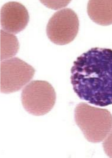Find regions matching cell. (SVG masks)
<instances>
[{
  "label": "cell",
  "mask_w": 112,
  "mask_h": 158,
  "mask_svg": "<svg viewBox=\"0 0 112 158\" xmlns=\"http://www.w3.org/2000/svg\"><path fill=\"white\" fill-rule=\"evenodd\" d=\"M74 113L76 123L88 141L96 143L105 139L112 128V115L109 111L81 102Z\"/></svg>",
  "instance_id": "cell-2"
},
{
  "label": "cell",
  "mask_w": 112,
  "mask_h": 158,
  "mask_svg": "<svg viewBox=\"0 0 112 158\" xmlns=\"http://www.w3.org/2000/svg\"><path fill=\"white\" fill-rule=\"evenodd\" d=\"M104 149L106 154L112 158V128L103 143Z\"/></svg>",
  "instance_id": "cell-9"
},
{
  "label": "cell",
  "mask_w": 112,
  "mask_h": 158,
  "mask_svg": "<svg viewBox=\"0 0 112 158\" xmlns=\"http://www.w3.org/2000/svg\"><path fill=\"white\" fill-rule=\"evenodd\" d=\"M43 4L49 8L53 9H57L60 8V7L57 5L62 6V7L66 6L69 2L70 1H59L57 3L54 2V1H41Z\"/></svg>",
  "instance_id": "cell-10"
},
{
  "label": "cell",
  "mask_w": 112,
  "mask_h": 158,
  "mask_svg": "<svg viewBox=\"0 0 112 158\" xmlns=\"http://www.w3.org/2000/svg\"><path fill=\"white\" fill-rule=\"evenodd\" d=\"M70 81L81 99L99 106L112 105V49L92 48L78 57Z\"/></svg>",
  "instance_id": "cell-1"
},
{
  "label": "cell",
  "mask_w": 112,
  "mask_h": 158,
  "mask_svg": "<svg viewBox=\"0 0 112 158\" xmlns=\"http://www.w3.org/2000/svg\"><path fill=\"white\" fill-rule=\"evenodd\" d=\"M79 21L76 13L69 8L61 9L49 19L46 32L50 40L58 45L72 42L78 34Z\"/></svg>",
  "instance_id": "cell-5"
},
{
  "label": "cell",
  "mask_w": 112,
  "mask_h": 158,
  "mask_svg": "<svg viewBox=\"0 0 112 158\" xmlns=\"http://www.w3.org/2000/svg\"><path fill=\"white\" fill-rule=\"evenodd\" d=\"M20 48L19 42L14 34L1 30V60L15 56Z\"/></svg>",
  "instance_id": "cell-8"
},
{
  "label": "cell",
  "mask_w": 112,
  "mask_h": 158,
  "mask_svg": "<svg viewBox=\"0 0 112 158\" xmlns=\"http://www.w3.org/2000/svg\"><path fill=\"white\" fill-rule=\"evenodd\" d=\"M87 12L90 19L103 26L112 24V1H90Z\"/></svg>",
  "instance_id": "cell-7"
},
{
  "label": "cell",
  "mask_w": 112,
  "mask_h": 158,
  "mask_svg": "<svg viewBox=\"0 0 112 158\" xmlns=\"http://www.w3.org/2000/svg\"><path fill=\"white\" fill-rule=\"evenodd\" d=\"M28 10L22 3L9 2L1 9V24L4 30L16 34L23 31L29 21Z\"/></svg>",
  "instance_id": "cell-6"
},
{
  "label": "cell",
  "mask_w": 112,
  "mask_h": 158,
  "mask_svg": "<svg viewBox=\"0 0 112 158\" xmlns=\"http://www.w3.org/2000/svg\"><path fill=\"white\" fill-rule=\"evenodd\" d=\"M21 100L25 109L29 113L42 116L48 113L54 107L56 94L53 86L48 82L34 81L23 89Z\"/></svg>",
  "instance_id": "cell-3"
},
{
  "label": "cell",
  "mask_w": 112,
  "mask_h": 158,
  "mask_svg": "<svg viewBox=\"0 0 112 158\" xmlns=\"http://www.w3.org/2000/svg\"><path fill=\"white\" fill-rule=\"evenodd\" d=\"M1 92L5 94L19 91L33 78L35 69L21 59L14 57L1 62Z\"/></svg>",
  "instance_id": "cell-4"
}]
</instances>
